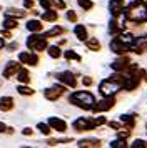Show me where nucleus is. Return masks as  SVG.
Here are the masks:
<instances>
[{
  "mask_svg": "<svg viewBox=\"0 0 147 148\" xmlns=\"http://www.w3.org/2000/svg\"><path fill=\"white\" fill-rule=\"evenodd\" d=\"M69 101L72 105H77L79 108H84V110H92L95 107L94 95L89 93V92H75L69 97Z\"/></svg>",
  "mask_w": 147,
  "mask_h": 148,
  "instance_id": "1",
  "label": "nucleus"
},
{
  "mask_svg": "<svg viewBox=\"0 0 147 148\" xmlns=\"http://www.w3.org/2000/svg\"><path fill=\"white\" fill-rule=\"evenodd\" d=\"M27 48L28 50H45L47 47V37L45 35H37V32H33V35H30L28 38H27Z\"/></svg>",
  "mask_w": 147,
  "mask_h": 148,
  "instance_id": "2",
  "label": "nucleus"
},
{
  "mask_svg": "<svg viewBox=\"0 0 147 148\" xmlns=\"http://www.w3.org/2000/svg\"><path fill=\"white\" fill-rule=\"evenodd\" d=\"M100 93L104 95V97H110V95H114L115 92H119L120 90V83H115L114 80H105L100 83Z\"/></svg>",
  "mask_w": 147,
  "mask_h": 148,
  "instance_id": "3",
  "label": "nucleus"
},
{
  "mask_svg": "<svg viewBox=\"0 0 147 148\" xmlns=\"http://www.w3.org/2000/svg\"><path fill=\"white\" fill-rule=\"evenodd\" d=\"M95 127H97L95 120H90V118H77L74 121V130L75 132H87V130H92Z\"/></svg>",
  "mask_w": 147,
  "mask_h": 148,
  "instance_id": "4",
  "label": "nucleus"
},
{
  "mask_svg": "<svg viewBox=\"0 0 147 148\" xmlns=\"http://www.w3.org/2000/svg\"><path fill=\"white\" fill-rule=\"evenodd\" d=\"M64 92H65V85H64V87H62V85H55V87L47 88L45 92H44V95H45L47 100L55 101V100H59L60 97L64 95Z\"/></svg>",
  "mask_w": 147,
  "mask_h": 148,
  "instance_id": "5",
  "label": "nucleus"
},
{
  "mask_svg": "<svg viewBox=\"0 0 147 148\" xmlns=\"http://www.w3.org/2000/svg\"><path fill=\"white\" fill-rule=\"evenodd\" d=\"M129 18L134 22H146L147 20V8L144 5H137L132 8V12H129Z\"/></svg>",
  "mask_w": 147,
  "mask_h": 148,
  "instance_id": "6",
  "label": "nucleus"
},
{
  "mask_svg": "<svg viewBox=\"0 0 147 148\" xmlns=\"http://www.w3.org/2000/svg\"><path fill=\"white\" fill-rule=\"evenodd\" d=\"M57 80L60 83H64L65 87H70V88H74L77 85V78L74 77L72 72H62V73H59L57 75Z\"/></svg>",
  "mask_w": 147,
  "mask_h": 148,
  "instance_id": "7",
  "label": "nucleus"
},
{
  "mask_svg": "<svg viewBox=\"0 0 147 148\" xmlns=\"http://www.w3.org/2000/svg\"><path fill=\"white\" fill-rule=\"evenodd\" d=\"M19 60L22 62V63H27V65L35 67V65L39 63V57H37L35 53H32V52H20L19 53Z\"/></svg>",
  "mask_w": 147,
  "mask_h": 148,
  "instance_id": "8",
  "label": "nucleus"
},
{
  "mask_svg": "<svg viewBox=\"0 0 147 148\" xmlns=\"http://www.w3.org/2000/svg\"><path fill=\"white\" fill-rule=\"evenodd\" d=\"M49 125L52 127V130H57L60 133H64L67 130V123L62 120V118H57V116H50V118H49Z\"/></svg>",
  "mask_w": 147,
  "mask_h": 148,
  "instance_id": "9",
  "label": "nucleus"
},
{
  "mask_svg": "<svg viewBox=\"0 0 147 148\" xmlns=\"http://www.w3.org/2000/svg\"><path fill=\"white\" fill-rule=\"evenodd\" d=\"M114 107V98L112 97H104V100L99 101L95 107H94V110L95 112H105V110H109V108Z\"/></svg>",
  "mask_w": 147,
  "mask_h": 148,
  "instance_id": "10",
  "label": "nucleus"
},
{
  "mask_svg": "<svg viewBox=\"0 0 147 148\" xmlns=\"http://www.w3.org/2000/svg\"><path fill=\"white\" fill-rule=\"evenodd\" d=\"M20 70V65L17 63V62H8L7 63V67L3 68V77L5 78H10V77H13V75H17V72Z\"/></svg>",
  "mask_w": 147,
  "mask_h": 148,
  "instance_id": "11",
  "label": "nucleus"
},
{
  "mask_svg": "<svg viewBox=\"0 0 147 148\" xmlns=\"http://www.w3.org/2000/svg\"><path fill=\"white\" fill-rule=\"evenodd\" d=\"M13 108V98L12 97H2L0 98V110L2 112H10Z\"/></svg>",
  "mask_w": 147,
  "mask_h": 148,
  "instance_id": "12",
  "label": "nucleus"
},
{
  "mask_svg": "<svg viewBox=\"0 0 147 148\" xmlns=\"http://www.w3.org/2000/svg\"><path fill=\"white\" fill-rule=\"evenodd\" d=\"M42 18L45 22H57L59 14H57V10H53V8H47V12L42 15Z\"/></svg>",
  "mask_w": 147,
  "mask_h": 148,
  "instance_id": "13",
  "label": "nucleus"
},
{
  "mask_svg": "<svg viewBox=\"0 0 147 148\" xmlns=\"http://www.w3.org/2000/svg\"><path fill=\"white\" fill-rule=\"evenodd\" d=\"M17 80L20 83H28L30 82V73H28L27 68H20L19 72H17Z\"/></svg>",
  "mask_w": 147,
  "mask_h": 148,
  "instance_id": "14",
  "label": "nucleus"
},
{
  "mask_svg": "<svg viewBox=\"0 0 147 148\" xmlns=\"http://www.w3.org/2000/svg\"><path fill=\"white\" fill-rule=\"evenodd\" d=\"M5 17H13V18H22L25 17V10H19V8H7Z\"/></svg>",
  "mask_w": 147,
  "mask_h": 148,
  "instance_id": "15",
  "label": "nucleus"
},
{
  "mask_svg": "<svg viewBox=\"0 0 147 148\" xmlns=\"http://www.w3.org/2000/svg\"><path fill=\"white\" fill-rule=\"evenodd\" d=\"M62 34H65V28H64V27H59V25H57V27L50 28L49 32H45L44 35H45L47 38H52V37H59V35H62Z\"/></svg>",
  "mask_w": 147,
  "mask_h": 148,
  "instance_id": "16",
  "label": "nucleus"
},
{
  "mask_svg": "<svg viewBox=\"0 0 147 148\" xmlns=\"http://www.w3.org/2000/svg\"><path fill=\"white\" fill-rule=\"evenodd\" d=\"M42 28H44V25H42L39 20H28L27 22V30H28V32H40Z\"/></svg>",
  "mask_w": 147,
  "mask_h": 148,
  "instance_id": "17",
  "label": "nucleus"
},
{
  "mask_svg": "<svg viewBox=\"0 0 147 148\" xmlns=\"http://www.w3.org/2000/svg\"><path fill=\"white\" fill-rule=\"evenodd\" d=\"M74 32H75V35H77L79 40H87V28L84 27V25H75Z\"/></svg>",
  "mask_w": 147,
  "mask_h": 148,
  "instance_id": "18",
  "label": "nucleus"
},
{
  "mask_svg": "<svg viewBox=\"0 0 147 148\" xmlns=\"http://www.w3.org/2000/svg\"><path fill=\"white\" fill-rule=\"evenodd\" d=\"M77 145H79V147H99L100 141L95 140V138H87V140H80Z\"/></svg>",
  "mask_w": 147,
  "mask_h": 148,
  "instance_id": "19",
  "label": "nucleus"
},
{
  "mask_svg": "<svg viewBox=\"0 0 147 148\" xmlns=\"http://www.w3.org/2000/svg\"><path fill=\"white\" fill-rule=\"evenodd\" d=\"M19 27V23H17V18H13V17H7L5 20H3V28H8V30H12V28H17Z\"/></svg>",
  "mask_w": 147,
  "mask_h": 148,
  "instance_id": "20",
  "label": "nucleus"
},
{
  "mask_svg": "<svg viewBox=\"0 0 147 148\" xmlns=\"http://www.w3.org/2000/svg\"><path fill=\"white\" fill-rule=\"evenodd\" d=\"M47 52H49V55H50L52 58H59L60 55H62V50H60V47H57V45L49 47V48H47Z\"/></svg>",
  "mask_w": 147,
  "mask_h": 148,
  "instance_id": "21",
  "label": "nucleus"
},
{
  "mask_svg": "<svg viewBox=\"0 0 147 148\" xmlns=\"http://www.w3.org/2000/svg\"><path fill=\"white\" fill-rule=\"evenodd\" d=\"M49 2H50V8H59V10L65 8V2L64 0H49Z\"/></svg>",
  "mask_w": 147,
  "mask_h": 148,
  "instance_id": "22",
  "label": "nucleus"
},
{
  "mask_svg": "<svg viewBox=\"0 0 147 148\" xmlns=\"http://www.w3.org/2000/svg\"><path fill=\"white\" fill-rule=\"evenodd\" d=\"M17 92H19L20 95H25V97L33 95V90L30 87H25V85H20V87H17Z\"/></svg>",
  "mask_w": 147,
  "mask_h": 148,
  "instance_id": "23",
  "label": "nucleus"
},
{
  "mask_svg": "<svg viewBox=\"0 0 147 148\" xmlns=\"http://www.w3.org/2000/svg\"><path fill=\"white\" fill-rule=\"evenodd\" d=\"M64 57H65L67 60H77V62H80V55H77L75 52H72V50H67L65 53H64Z\"/></svg>",
  "mask_w": 147,
  "mask_h": 148,
  "instance_id": "24",
  "label": "nucleus"
},
{
  "mask_svg": "<svg viewBox=\"0 0 147 148\" xmlns=\"http://www.w3.org/2000/svg\"><path fill=\"white\" fill-rule=\"evenodd\" d=\"M87 47L90 48V50H100V43H99V40H95V38H90V40L87 42Z\"/></svg>",
  "mask_w": 147,
  "mask_h": 148,
  "instance_id": "25",
  "label": "nucleus"
},
{
  "mask_svg": "<svg viewBox=\"0 0 147 148\" xmlns=\"http://www.w3.org/2000/svg\"><path fill=\"white\" fill-rule=\"evenodd\" d=\"M37 128H39L44 135H49V133H50V130H52V127H50L49 123H39V125H37Z\"/></svg>",
  "mask_w": 147,
  "mask_h": 148,
  "instance_id": "26",
  "label": "nucleus"
},
{
  "mask_svg": "<svg viewBox=\"0 0 147 148\" xmlns=\"http://www.w3.org/2000/svg\"><path fill=\"white\" fill-rule=\"evenodd\" d=\"M17 48H19V43H17V42H12L10 45H7V50H8V52H15Z\"/></svg>",
  "mask_w": 147,
  "mask_h": 148,
  "instance_id": "27",
  "label": "nucleus"
},
{
  "mask_svg": "<svg viewBox=\"0 0 147 148\" xmlns=\"http://www.w3.org/2000/svg\"><path fill=\"white\" fill-rule=\"evenodd\" d=\"M67 18H69L70 22H77V15L74 14L72 10H69V12H67Z\"/></svg>",
  "mask_w": 147,
  "mask_h": 148,
  "instance_id": "28",
  "label": "nucleus"
},
{
  "mask_svg": "<svg viewBox=\"0 0 147 148\" xmlns=\"http://www.w3.org/2000/svg\"><path fill=\"white\" fill-rule=\"evenodd\" d=\"M2 37H3V38H10V37H12V34L8 32V28H2Z\"/></svg>",
  "mask_w": 147,
  "mask_h": 148,
  "instance_id": "29",
  "label": "nucleus"
},
{
  "mask_svg": "<svg viewBox=\"0 0 147 148\" xmlns=\"http://www.w3.org/2000/svg\"><path fill=\"white\" fill-rule=\"evenodd\" d=\"M24 7L25 8H32L33 7V0H24Z\"/></svg>",
  "mask_w": 147,
  "mask_h": 148,
  "instance_id": "30",
  "label": "nucleus"
},
{
  "mask_svg": "<svg viewBox=\"0 0 147 148\" xmlns=\"http://www.w3.org/2000/svg\"><path fill=\"white\" fill-rule=\"evenodd\" d=\"M110 147H126V145H124V141L122 140H115V141H112V143H110Z\"/></svg>",
  "mask_w": 147,
  "mask_h": 148,
  "instance_id": "31",
  "label": "nucleus"
},
{
  "mask_svg": "<svg viewBox=\"0 0 147 148\" xmlns=\"http://www.w3.org/2000/svg\"><path fill=\"white\" fill-rule=\"evenodd\" d=\"M132 147H137V148H139V147H146V143H144L142 140H135L132 143Z\"/></svg>",
  "mask_w": 147,
  "mask_h": 148,
  "instance_id": "32",
  "label": "nucleus"
},
{
  "mask_svg": "<svg viewBox=\"0 0 147 148\" xmlns=\"http://www.w3.org/2000/svg\"><path fill=\"white\" fill-rule=\"evenodd\" d=\"M82 83H84V85H87V87H89V85H92V78H89V77H85V78L82 80Z\"/></svg>",
  "mask_w": 147,
  "mask_h": 148,
  "instance_id": "33",
  "label": "nucleus"
},
{
  "mask_svg": "<svg viewBox=\"0 0 147 148\" xmlns=\"http://www.w3.org/2000/svg\"><path fill=\"white\" fill-rule=\"evenodd\" d=\"M22 133L27 135V136H28V135H32V128H24V130H22Z\"/></svg>",
  "mask_w": 147,
  "mask_h": 148,
  "instance_id": "34",
  "label": "nucleus"
},
{
  "mask_svg": "<svg viewBox=\"0 0 147 148\" xmlns=\"http://www.w3.org/2000/svg\"><path fill=\"white\" fill-rule=\"evenodd\" d=\"M3 132H7V127H5V123L0 121V133H3Z\"/></svg>",
  "mask_w": 147,
  "mask_h": 148,
  "instance_id": "35",
  "label": "nucleus"
},
{
  "mask_svg": "<svg viewBox=\"0 0 147 148\" xmlns=\"http://www.w3.org/2000/svg\"><path fill=\"white\" fill-rule=\"evenodd\" d=\"M5 47V40H3V37H0V48Z\"/></svg>",
  "mask_w": 147,
  "mask_h": 148,
  "instance_id": "36",
  "label": "nucleus"
}]
</instances>
